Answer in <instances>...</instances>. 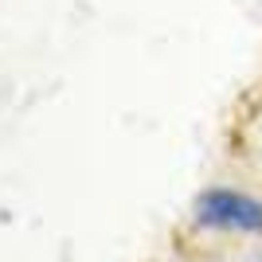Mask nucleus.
Returning <instances> with one entry per match:
<instances>
[{"label": "nucleus", "mask_w": 262, "mask_h": 262, "mask_svg": "<svg viewBox=\"0 0 262 262\" xmlns=\"http://www.w3.org/2000/svg\"><path fill=\"white\" fill-rule=\"evenodd\" d=\"M196 219L223 231H262V204L231 188H215L196 200Z\"/></svg>", "instance_id": "f257e3e1"}]
</instances>
